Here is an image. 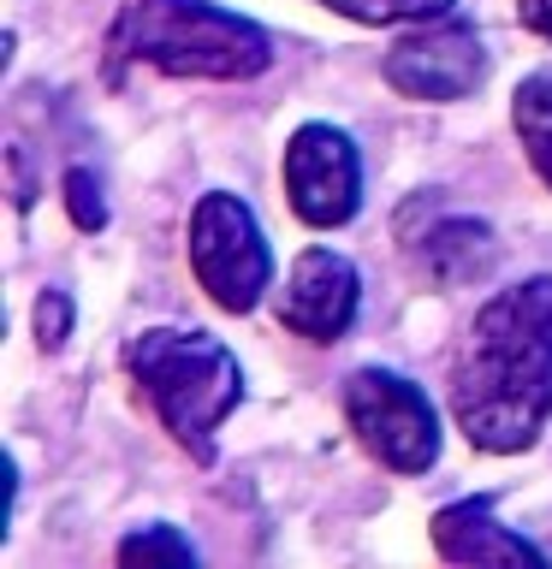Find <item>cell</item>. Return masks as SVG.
Segmentation results:
<instances>
[{"label": "cell", "instance_id": "obj_13", "mask_svg": "<svg viewBox=\"0 0 552 569\" xmlns=\"http://www.w3.org/2000/svg\"><path fill=\"white\" fill-rule=\"evenodd\" d=\"M119 563H196V546L178 528H142L119 540Z\"/></svg>", "mask_w": 552, "mask_h": 569}, {"label": "cell", "instance_id": "obj_16", "mask_svg": "<svg viewBox=\"0 0 552 569\" xmlns=\"http://www.w3.org/2000/svg\"><path fill=\"white\" fill-rule=\"evenodd\" d=\"M516 18H523L541 42H552V0H516Z\"/></svg>", "mask_w": 552, "mask_h": 569}, {"label": "cell", "instance_id": "obj_2", "mask_svg": "<svg viewBox=\"0 0 552 569\" xmlns=\"http://www.w3.org/2000/svg\"><path fill=\"white\" fill-rule=\"evenodd\" d=\"M107 66L244 83L274 66V42L256 18H238L214 0H119L114 30H107Z\"/></svg>", "mask_w": 552, "mask_h": 569}, {"label": "cell", "instance_id": "obj_11", "mask_svg": "<svg viewBox=\"0 0 552 569\" xmlns=\"http://www.w3.org/2000/svg\"><path fill=\"white\" fill-rule=\"evenodd\" d=\"M511 124L529 149V167L541 172V184L552 190V71H534V78L516 83L511 96Z\"/></svg>", "mask_w": 552, "mask_h": 569}, {"label": "cell", "instance_id": "obj_12", "mask_svg": "<svg viewBox=\"0 0 552 569\" xmlns=\"http://www.w3.org/2000/svg\"><path fill=\"white\" fill-rule=\"evenodd\" d=\"M338 18H356V24H404V18H445L457 0H315Z\"/></svg>", "mask_w": 552, "mask_h": 569}, {"label": "cell", "instance_id": "obj_15", "mask_svg": "<svg viewBox=\"0 0 552 569\" xmlns=\"http://www.w3.org/2000/svg\"><path fill=\"white\" fill-rule=\"evenodd\" d=\"M66 332H71V302H66V291H42V302H36V338L53 350V345H66Z\"/></svg>", "mask_w": 552, "mask_h": 569}, {"label": "cell", "instance_id": "obj_6", "mask_svg": "<svg viewBox=\"0 0 552 569\" xmlns=\"http://www.w3.org/2000/svg\"><path fill=\"white\" fill-rule=\"evenodd\" d=\"M487 42L470 18H422V30L398 36L381 60V78L410 101H463L487 83Z\"/></svg>", "mask_w": 552, "mask_h": 569}, {"label": "cell", "instance_id": "obj_9", "mask_svg": "<svg viewBox=\"0 0 552 569\" xmlns=\"http://www.w3.org/2000/svg\"><path fill=\"white\" fill-rule=\"evenodd\" d=\"M404 256L416 261V273L440 291H457L470 279H487L499 261L493 226L475 220V213H434L422 231L404 226Z\"/></svg>", "mask_w": 552, "mask_h": 569}, {"label": "cell", "instance_id": "obj_4", "mask_svg": "<svg viewBox=\"0 0 552 569\" xmlns=\"http://www.w3.org/2000/svg\"><path fill=\"white\" fill-rule=\"evenodd\" d=\"M190 273L214 297V309L249 315L274 284V249L244 196L208 190L190 213Z\"/></svg>", "mask_w": 552, "mask_h": 569}, {"label": "cell", "instance_id": "obj_14", "mask_svg": "<svg viewBox=\"0 0 552 569\" xmlns=\"http://www.w3.org/2000/svg\"><path fill=\"white\" fill-rule=\"evenodd\" d=\"M66 213L78 231H101L107 226V202H101V184L89 167H71L66 172Z\"/></svg>", "mask_w": 552, "mask_h": 569}, {"label": "cell", "instance_id": "obj_1", "mask_svg": "<svg viewBox=\"0 0 552 569\" xmlns=\"http://www.w3.org/2000/svg\"><path fill=\"white\" fill-rule=\"evenodd\" d=\"M452 416L475 451H529L552 421V273H534L475 309L452 362Z\"/></svg>", "mask_w": 552, "mask_h": 569}, {"label": "cell", "instance_id": "obj_5", "mask_svg": "<svg viewBox=\"0 0 552 569\" xmlns=\"http://www.w3.org/2000/svg\"><path fill=\"white\" fill-rule=\"evenodd\" d=\"M345 421L392 475H427L440 462V409L392 368H356L345 380Z\"/></svg>", "mask_w": 552, "mask_h": 569}, {"label": "cell", "instance_id": "obj_10", "mask_svg": "<svg viewBox=\"0 0 552 569\" xmlns=\"http://www.w3.org/2000/svg\"><path fill=\"white\" fill-rule=\"evenodd\" d=\"M434 546L445 563H546L541 546L493 516V498H457L434 516Z\"/></svg>", "mask_w": 552, "mask_h": 569}, {"label": "cell", "instance_id": "obj_7", "mask_svg": "<svg viewBox=\"0 0 552 569\" xmlns=\"http://www.w3.org/2000/svg\"><path fill=\"white\" fill-rule=\"evenodd\" d=\"M285 196H292V213L315 231H338L356 220L363 208V154L356 142L338 131V124H297L292 142H285Z\"/></svg>", "mask_w": 552, "mask_h": 569}, {"label": "cell", "instance_id": "obj_8", "mask_svg": "<svg viewBox=\"0 0 552 569\" xmlns=\"http://www.w3.org/2000/svg\"><path fill=\"white\" fill-rule=\"evenodd\" d=\"M356 302H363V279H356V261L338 256V249L315 243L292 261V279L279 291V327L309 338V345H333V338L351 332Z\"/></svg>", "mask_w": 552, "mask_h": 569}, {"label": "cell", "instance_id": "obj_3", "mask_svg": "<svg viewBox=\"0 0 552 569\" xmlns=\"http://www.w3.org/2000/svg\"><path fill=\"white\" fill-rule=\"evenodd\" d=\"M125 373L149 398L160 427L185 445L196 462H214V433L231 409L244 403V368L226 338L214 332H178V327H149L125 338L119 350Z\"/></svg>", "mask_w": 552, "mask_h": 569}]
</instances>
